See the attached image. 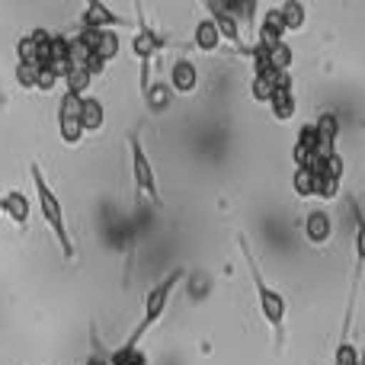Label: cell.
I'll list each match as a JSON object with an SVG mask.
<instances>
[{"mask_svg": "<svg viewBox=\"0 0 365 365\" xmlns=\"http://www.w3.org/2000/svg\"><path fill=\"white\" fill-rule=\"evenodd\" d=\"M29 173H32V182H36V195H38V208H42L45 225H48L51 234H55L64 259H74V240H71L68 221H64V208H61V202H58L55 189L48 186V180H45V173H42L38 164H29Z\"/></svg>", "mask_w": 365, "mask_h": 365, "instance_id": "cell-1", "label": "cell"}, {"mask_svg": "<svg viewBox=\"0 0 365 365\" xmlns=\"http://www.w3.org/2000/svg\"><path fill=\"white\" fill-rule=\"evenodd\" d=\"M182 276H186V269H182V266H180V269H173V272H170V276H167V279H160V282L154 285V289H151V292H148V295H145V314H141L138 327L132 330V336H128V340H125L128 346H138V343H141V336H145L148 330H151L154 324L160 321V317H164L167 304H170V295H173V289H177V282H180Z\"/></svg>", "mask_w": 365, "mask_h": 365, "instance_id": "cell-2", "label": "cell"}, {"mask_svg": "<svg viewBox=\"0 0 365 365\" xmlns=\"http://www.w3.org/2000/svg\"><path fill=\"white\" fill-rule=\"evenodd\" d=\"M240 250H244V259H247V266H250V276H253V282H257L259 311H263L266 324H269V327H272V334H276L279 340H282V324H285V298L279 295V292L272 289V285L263 279V272H259L257 259H253V253H250V247H247V240H244V237H240Z\"/></svg>", "mask_w": 365, "mask_h": 365, "instance_id": "cell-3", "label": "cell"}, {"mask_svg": "<svg viewBox=\"0 0 365 365\" xmlns=\"http://www.w3.org/2000/svg\"><path fill=\"white\" fill-rule=\"evenodd\" d=\"M128 148H132V173H135V186H138V195L148 199L151 205H160V192H158V180H154V167L145 154V145H141L138 135H128Z\"/></svg>", "mask_w": 365, "mask_h": 365, "instance_id": "cell-4", "label": "cell"}, {"mask_svg": "<svg viewBox=\"0 0 365 365\" xmlns=\"http://www.w3.org/2000/svg\"><path fill=\"white\" fill-rule=\"evenodd\" d=\"M205 10H208V19H212L215 26H218L221 38H227L231 45H237L240 55H250V45H244V38H240V19H234L227 10H221L218 0H208Z\"/></svg>", "mask_w": 365, "mask_h": 365, "instance_id": "cell-5", "label": "cell"}, {"mask_svg": "<svg viewBox=\"0 0 365 365\" xmlns=\"http://www.w3.org/2000/svg\"><path fill=\"white\" fill-rule=\"evenodd\" d=\"M298 103H295V90H292V77L289 74H279L276 81V93H272V115L279 122H289L295 115Z\"/></svg>", "mask_w": 365, "mask_h": 365, "instance_id": "cell-6", "label": "cell"}, {"mask_svg": "<svg viewBox=\"0 0 365 365\" xmlns=\"http://www.w3.org/2000/svg\"><path fill=\"white\" fill-rule=\"evenodd\" d=\"M314 125H317V151H314V158H324V160L334 158V154H336V132H340L336 115L334 113H324Z\"/></svg>", "mask_w": 365, "mask_h": 365, "instance_id": "cell-7", "label": "cell"}, {"mask_svg": "<svg viewBox=\"0 0 365 365\" xmlns=\"http://www.w3.org/2000/svg\"><path fill=\"white\" fill-rule=\"evenodd\" d=\"M304 234H308L311 244H327L330 234H334V218H330L324 208H314V212H308V218H304Z\"/></svg>", "mask_w": 365, "mask_h": 365, "instance_id": "cell-8", "label": "cell"}, {"mask_svg": "<svg viewBox=\"0 0 365 365\" xmlns=\"http://www.w3.org/2000/svg\"><path fill=\"white\" fill-rule=\"evenodd\" d=\"M170 87L177 90V93H192V90L199 87V71H195V64L189 61V58H180L170 68Z\"/></svg>", "mask_w": 365, "mask_h": 365, "instance_id": "cell-9", "label": "cell"}, {"mask_svg": "<svg viewBox=\"0 0 365 365\" xmlns=\"http://www.w3.org/2000/svg\"><path fill=\"white\" fill-rule=\"evenodd\" d=\"M349 205H353V218H356V272H353V289H356L365 266V212L356 199H349Z\"/></svg>", "mask_w": 365, "mask_h": 365, "instance_id": "cell-10", "label": "cell"}, {"mask_svg": "<svg viewBox=\"0 0 365 365\" xmlns=\"http://www.w3.org/2000/svg\"><path fill=\"white\" fill-rule=\"evenodd\" d=\"M113 26H122V19L115 16L109 6H103L93 0V4L83 10V29H113Z\"/></svg>", "mask_w": 365, "mask_h": 365, "instance_id": "cell-11", "label": "cell"}, {"mask_svg": "<svg viewBox=\"0 0 365 365\" xmlns=\"http://www.w3.org/2000/svg\"><path fill=\"white\" fill-rule=\"evenodd\" d=\"M29 212H32V205L19 189H10V192L4 195V215H10L13 225H26V221H29Z\"/></svg>", "mask_w": 365, "mask_h": 365, "instance_id": "cell-12", "label": "cell"}, {"mask_svg": "<svg viewBox=\"0 0 365 365\" xmlns=\"http://www.w3.org/2000/svg\"><path fill=\"white\" fill-rule=\"evenodd\" d=\"M103 122H106V109H103V103L96 100V96H83V109H81V125L83 132H100Z\"/></svg>", "mask_w": 365, "mask_h": 365, "instance_id": "cell-13", "label": "cell"}, {"mask_svg": "<svg viewBox=\"0 0 365 365\" xmlns=\"http://www.w3.org/2000/svg\"><path fill=\"white\" fill-rule=\"evenodd\" d=\"M93 55L100 58V61H113L115 55H119V32L115 29H100L93 38Z\"/></svg>", "mask_w": 365, "mask_h": 365, "instance_id": "cell-14", "label": "cell"}, {"mask_svg": "<svg viewBox=\"0 0 365 365\" xmlns=\"http://www.w3.org/2000/svg\"><path fill=\"white\" fill-rule=\"evenodd\" d=\"M221 42H225V38H221L218 26H215L212 19H202V23L195 26V48L199 51H215Z\"/></svg>", "mask_w": 365, "mask_h": 365, "instance_id": "cell-15", "label": "cell"}, {"mask_svg": "<svg viewBox=\"0 0 365 365\" xmlns=\"http://www.w3.org/2000/svg\"><path fill=\"white\" fill-rule=\"evenodd\" d=\"M64 83H68V93H77V96H87V87L93 77L87 74V68H68L64 71Z\"/></svg>", "mask_w": 365, "mask_h": 365, "instance_id": "cell-16", "label": "cell"}, {"mask_svg": "<svg viewBox=\"0 0 365 365\" xmlns=\"http://www.w3.org/2000/svg\"><path fill=\"white\" fill-rule=\"evenodd\" d=\"M81 109H83V96L64 93L61 106H58V122H81Z\"/></svg>", "mask_w": 365, "mask_h": 365, "instance_id": "cell-17", "label": "cell"}, {"mask_svg": "<svg viewBox=\"0 0 365 365\" xmlns=\"http://www.w3.org/2000/svg\"><path fill=\"white\" fill-rule=\"evenodd\" d=\"M113 365H148V356H145L141 346H128V343H122V346L113 353Z\"/></svg>", "mask_w": 365, "mask_h": 365, "instance_id": "cell-18", "label": "cell"}, {"mask_svg": "<svg viewBox=\"0 0 365 365\" xmlns=\"http://www.w3.org/2000/svg\"><path fill=\"white\" fill-rule=\"evenodd\" d=\"M292 189L298 192V199H314V173L308 167H298L292 177Z\"/></svg>", "mask_w": 365, "mask_h": 365, "instance_id": "cell-19", "label": "cell"}, {"mask_svg": "<svg viewBox=\"0 0 365 365\" xmlns=\"http://www.w3.org/2000/svg\"><path fill=\"white\" fill-rule=\"evenodd\" d=\"M266 58H269L272 71H279V74H289V68H292V58H295V55H292V45H289V42H279L276 48H272Z\"/></svg>", "mask_w": 365, "mask_h": 365, "instance_id": "cell-20", "label": "cell"}, {"mask_svg": "<svg viewBox=\"0 0 365 365\" xmlns=\"http://www.w3.org/2000/svg\"><path fill=\"white\" fill-rule=\"evenodd\" d=\"M279 10H282L285 29H289V32H298V29L304 26V6L298 4V0H289V4H282Z\"/></svg>", "mask_w": 365, "mask_h": 365, "instance_id": "cell-21", "label": "cell"}, {"mask_svg": "<svg viewBox=\"0 0 365 365\" xmlns=\"http://www.w3.org/2000/svg\"><path fill=\"white\" fill-rule=\"evenodd\" d=\"M250 93H253V100H259V103H272L276 81H272V77H253V81H250Z\"/></svg>", "mask_w": 365, "mask_h": 365, "instance_id": "cell-22", "label": "cell"}, {"mask_svg": "<svg viewBox=\"0 0 365 365\" xmlns=\"http://www.w3.org/2000/svg\"><path fill=\"white\" fill-rule=\"evenodd\" d=\"M336 195H340V180L314 177V199H336Z\"/></svg>", "mask_w": 365, "mask_h": 365, "instance_id": "cell-23", "label": "cell"}, {"mask_svg": "<svg viewBox=\"0 0 365 365\" xmlns=\"http://www.w3.org/2000/svg\"><path fill=\"white\" fill-rule=\"evenodd\" d=\"M58 81H61V71H58V68H51V64H42V68H38L36 90H42V93H48V90L55 87Z\"/></svg>", "mask_w": 365, "mask_h": 365, "instance_id": "cell-24", "label": "cell"}, {"mask_svg": "<svg viewBox=\"0 0 365 365\" xmlns=\"http://www.w3.org/2000/svg\"><path fill=\"white\" fill-rule=\"evenodd\" d=\"M145 96H148V103H151V109H164L167 103H170V83H158V87H148Z\"/></svg>", "mask_w": 365, "mask_h": 365, "instance_id": "cell-25", "label": "cell"}, {"mask_svg": "<svg viewBox=\"0 0 365 365\" xmlns=\"http://www.w3.org/2000/svg\"><path fill=\"white\" fill-rule=\"evenodd\" d=\"M38 81V64H16V83L26 90H32Z\"/></svg>", "mask_w": 365, "mask_h": 365, "instance_id": "cell-26", "label": "cell"}, {"mask_svg": "<svg viewBox=\"0 0 365 365\" xmlns=\"http://www.w3.org/2000/svg\"><path fill=\"white\" fill-rule=\"evenodd\" d=\"M58 128H61V141H64V145H77V141L87 135L81 122H58Z\"/></svg>", "mask_w": 365, "mask_h": 365, "instance_id": "cell-27", "label": "cell"}, {"mask_svg": "<svg viewBox=\"0 0 365 365\" xmlns=\"http://www.w3.org/2000/svg\"><path fill=\"white\" fill-rule=\"evenodd\" d=\"M295 145L314 154V151H317V125H302V132H298V141H295Z\"/></svg>", "mask_w": 365, "mask_h": 365, "instance_id": "cell-28", "label": "cell"}, {"mask_svg": "<svg viewBox=\"0 0 365 365\" xmlns=\"http://www.w3.org/2000/svg\"><path fill=\"white\" fill-rule=\"evenodd\" d=\"M0 215H4V195H0Z\"/></svg>", "mask_w": 365, "mask_h": 365, "instance_id": "cell-29", "label": "cell"}, {"mask_svg": "<svg viewBox=\"0 0 365 365\" xmlns=\"http://www.w3.org/2000/svg\"><path fill=\"white\" fill-rule=\"evenodd\" d=\"M359 365H362V362H359Z\"/></svg>", "mask_w": 365, "mask_h": 365, "instance_id": "cell-30", "label": "cell"}]
</instances>
